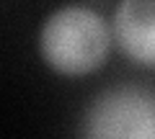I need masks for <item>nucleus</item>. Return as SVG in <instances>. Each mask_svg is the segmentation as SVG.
Instances as JSON below:
<instances>
[{"mask_svg":"<svg viewBox=\"0 0 155 139\" xmlns=\"http://www.w3.org/2000/svg\"><path fill=\"white\" fill-rule=\"evenodd\" d=\"M114 36L127 57L155 67V0H119Z\"/></svg>","mask_w":155,"mask_h":139,"instance_id":"obj_3","label":"nucleus"},{"mask_svg":"<svg viewBox=\"0 0 155 139\" xmlns=\"http://www.w3.org/2000/svg\"><path fill=\"white\" fill-rule=\"evenodd\" d=\"M83 139H155V93L119 85L91 103Z\"/></svg>","mask_w":155,"mask_h":139,"instance_id":"obj_2","label":"nucleus"},{"mask_svg":"<svg viewBox=\"0 0 155 139\" xmlns=\"http://www.w3.org/2000/svg\"><path fill=\"white\" fill-rule=\"evenodd\" d=\"M111 28L88 5H62L39 31V52L60 75L80 77L96 72L109 57Z\"/></svg>","mask_w":155,"mask_h":139,"instance_id":"obj_1","label":"nucleus"}]
</instances>
